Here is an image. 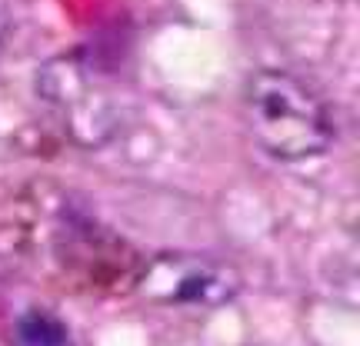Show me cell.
Returning <instances> with one entry per match:
<instances>
[{"instance_id":"1","label":"cell","mask_w":360,"mask_h":346,"mask_svg":"<svg viewBox=\"0 0 360 346\" xmlns=\"http://www.w3.org/2000/svg\"><path fill=\"white\" fill-rule=\"evenodd\" d=\"M244 114L254 140L283 164L321 157L334 143L327 100L290 70H257L247 80Z\"/></svg>"},{"instance_id":"2","label":"cell","mask_w":360,"mask_h":346,"mask_svg":"<svg viewBox=\"0 0 360 346\" xmlns=\"http://www.w3.org/2000/svg\"><path fill=\"white\" fill-rule=\"evenodd\" d=\"M11 346H74V336L60 317L47 310H27L13 320Z\"/></svg>"},{"instance_id":"3","label":"cell","mask_w":360,"mask_h":346,"mask_svg":"<svg viewBox=\"0 0 360 346\" xmlns=\"http://www.w3.org/2000/svg\"><path fill=\"white\" fill-rule=\"evenodd\" d=\"M11 34V0H0V44Z\"/></svg>"}]
</instances>
